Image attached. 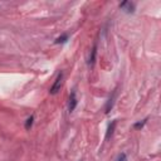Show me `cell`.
Returning a JSON list of instances; mask_svg holds the SVG:
<instances>
[{
	"label": "cell",
	"mask_w": 161,
	"mask_h": 161,
	"mask_svg": "<svg viewBox=\"0 0 161 161\" xmlns=\"http://www.w3.org/2000/svg\"><path fill=\"white\" fill-rule=\"evenodd\" d=\"M120 8H121V9H125L127 13H132V12H134L135 5H134V4H131V3H128V2H123L122 4H120Z\"/></svg>",
	"instance_id": "277c9868"
},
{
	"label": "cell",
	"mask_w": 161,
	"mask_h": 161,
	"mask_svg": "<svg viewBox=\"0 0 161 161\" xmlns=\"http://www.w3.org/2000/svg\"><path fill=\"white\" fill-rule=\"evenodd\" d=\"M146 123V120H144V121H140V122H137V123H135L134 125V127L136 128V130H140V128H142L144 127V125Z\"/></svg>",
	"instance_id": "9c48e42d"
},
{
	"label": "cell",
	"mask_w": 161,
	"mask_h": 161,
	"mask_svg": "<svg viewBox=\"0 0 161 161\" xmlns=\"http://www.w3.org/2000/svg\"><path fill=\"white\" fill-rule=\"evenodd\" d=\"M115 97H116V93H113L112 94V97H110L108 98V101H107V105H106V113H108L110 111H111V108H112V106H113V100H115Z\"/></svg>",
	"instance_id": "8992f818"
},
{
	"label": "cell",
	"mask_w": 161,
	"mask_h": 161,
	"mask_svg": "<svg viewBox=\"0 0 161 161\" xmlns=\"http://www.w3.org/2000/svg\"><path fill=\"white\" fill-rule=\"evenodd\" d=\"M116 125H117V121H116V120L110 123V126H108V128H107V132H106V140H108V139L113 135V131H115Z\"/></svg>",
	"instance_id": "3957f363"
},
{
	"label": "cell",
	"mask_w": 161,
	"mask_h": 161,
	"mask_svg": "<svg viewBox=\"0 0 161 161\" xmlns=\"http://www.w3.org/2000/svg\"><path fill=\"white\" fill-rule=\"evenodd\" d=\"M33 121H34V117H33V116H30V117L26 120V122H25V128H26V130H30V127L33 126Z\"/></svg>",
	"instance_id": "ba28073f"
},
{
	"label": "cell",
	"mask_w": 161,
	"mask_h": 161,
	"mask_svg": "<svg viewBox=\"0 0 161 161\" xmlns=\"http://www.w3.org/2000/svg\"><path fill=\"white\" fill-rule=\"evenodd\" d=\"M62 81H63V73L60 72L58 76H57V78H55V81H54V83H53V86L50 87V93L52 94H55L58 91H60V86H62Z\"/></svg>",
	"instance_id": "6da1fadb"
},
{
	"label": "cell",
	"mask_w": 161,
	"mask_h": 161,
	"mask_svg": "<svg viewBox=\"0 0 161 161\" xmlns=\"http://www.w3.org/2000/svg\"><path fill=\"white\" fill-rule=\"evenodd\" d=\"M96 55H97V45L94 44V47H93L92 50H91V55H89V60H88L89 66H93V63H94V60H96Z\"/></svg>",
	"instance_id": "5b68a950"
},
{
	"label": "cell",
	"mask_w": 161,
	"mask_h": 161,
	"mask_svg": "<svg viewBox=\"0 0 161 161\" xmlns=\"http://www.w3.org/2000/svg\"><path fill=\"white\" fill-rule=\"evenodd\" d=\"M116 161H127V156H126V154H120Z\"/></svg>",
	"instance_id": "30bf717a"
},
{
	"label": "cell",
	"mask_w": 161,
	"mask_h": 161,
	"mask_svg": "<svg viewBox=\"0 0 161 161\" xmlns=\"http://www.w3.org/2000/svg\"><path fill=\"white\" fill-rule=\"evenodd\" d=\"M68 40V34H63V36H60L59 38H57L55 39V44H62V43H66Z\"/></svg>",
	"instance_id": "52a82bcc"
},
{
	"label": "cell",
	"mask_w": 161,
	"mask_h": 161,
	"mask_svg": "<svg viewBox=\"0 0 161 161\" xmlns=\"http://www.w3.org/2000/svg\"><path fill=\"white\" fill-rule=\"evenodd\" d=\"M77 106V97H76V92H72L71 96H69V106H68V110L69 112H73L74 108Z\"/></svg>",
	"instance_id": "7a4b0ae2"
}]
</instances>
